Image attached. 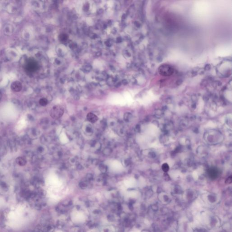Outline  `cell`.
I'll return each mask as SVG.
<instances>
[{"mask_svg":"<svg viewBox=\"0 0 232 232\" xmlns=\"http://www.w3.org/2000/svg\"><path fill=\"white\" fill-rule=\"evenodd\" d=\"M64 113V109L60 106H55L52 108L50 112V116L54 119H59Z\"/></svg>","mask_w":232,"mask_h":232,"instance_id":"obj_1","label":"cell"},{"mask_svg":"<svg viewBox=\"0 0 232 232\" xmlns=\"http://www.w3.org/2000/svg\"><path fill=\"white\" fill-rule=\"evenodd\" d=\"M159 71L160 74L163 76H168L173 74L174 70L170 65H164L159 67Z\"/></svg>","mask_w":232,"mask_h":232,"instance_id":"obj_2","label":"cell"},{"mask_svg":"<svg viewBox=\"0 0 232 232\" xmlns=\"http://www.w3.org/2000/svg\"><path fill=\"white\" fill-rule=\"evenodd\" d=\"M27 70L29 71H35L37 69V65L36 63L33 60H30L26 65Z\"/></svg>","mask_w":232,"mask_h":232,"instance_id":"obj_3","label":"cell"},{"mask_svg":"<svg viewBox=\"0 0 232 232\" xmlns=\"http://www.w3.org/2000/svg\"><path fill=\"white\" fill-rule=\"evenodd\" d=\"M22 88V84L19 81L14 82L11 85V89L13 91L16 92H18L21 91Z\"/></svg>","mask_w":232,"mask_h":232,"instance_id":"obj_4","label":"cell"},{"mask_svg":"<svg viewBox=\"0 0 232 232\" xmlns=\"http://www.w3.org/2000/svg\"><path fill=\"white\" fill-rule=\"evenodd\" d=\"M87 118L89 122L92 123H95L98 121V117L97 115L93 113H89L87 115Z\"/></svg>","mask_w":232,"mask_h":232,"instance_id":"obj_5","label":"cell"},{"mask_svg":"<svg viewBox=\"0 0 232 232\" xmlns=\"http://www.w3.org/2000/svg\"><path fill=\"white\" fill-rule=\"evenodd\" d=\"M16 161L17 164L20 166H24L27 164V161L26 159L21 156L18 157L16 159Z\"/></svg>","mask_w":232,"mask_h":232,"instance_id":"obj_6","label":"cell"},{"mask_svg":"<svg viewBox=\"0 0 232 232\" xmlns=\"http://www.w3.org/2000/svg\"><path fill=\"white\" fill-rule=\"evenodd\" d=\"M39 103H40V104H41V105L42 106H45L47 104L48 100L46 98H41L39 101Z\"/></svg>","mask_w":232,"mask_h":232,"instance_id":"obj_7","label":"cell"},{"mask_svg":"<svg viewBox=\"0 0 232 232\" xmlns=\"http://www.w3.org/2000/svg\"><path fill=\"white\" fill-rule=\"evenodd\" d=\"M169 166L167 164H164L163 165L162 170L164 171H165V172L167 171L168 170H169Z\"/></svg>","mask_w":232,"mask_h":232,"instance_id":"obj_8","label":"cell"},{"mask_svg":"<svg viewBox=\"0 0 232 232\" xmlns=\"http://www.w3.org/2000/svg\"><path fill=\"white\" fill-rule=\"evenodd\" d=\"M1 98H2V96H1V95L0 94V100H1Z\"/></svg>","mask_w":232,"mask_h":232,"instance_id":"obj_9","label":"cell"}]
</instances>
